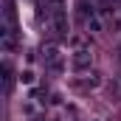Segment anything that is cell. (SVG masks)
<instances>
[{
	"instance_id": "6da1fadb",
	"label": "cell",
	"mask_w": 121,
	"mask_h": 121,
	"mask_svg": "<svg viewBox=\"0 0 121 121\" xmlns=\"http://www.w3.org/2000/svg\"><path fill=\"white\" fill-rule=\"evenodd\" d=\"M73 65H76V68H87V65H90V54H87V51H79V54L73 56Z\"/></svg>"
},
{
	"instance_id": "7a4b0ae2",
	"label": "cell",
	"mask_w": 121,
	"mask_h": 121,
	"mask_svg": "<svg viewBox=\"0 0 121 121\" xmlns=\"http://www.w3.org/2000/svg\"><path fill=\"white\" fill-rule=\"evenodd\" d=\"M20 79H23V82H26V85H31V82H34V73H31V70H26V73H23V76H20Z\"/></svg>"
}]
</instances>
